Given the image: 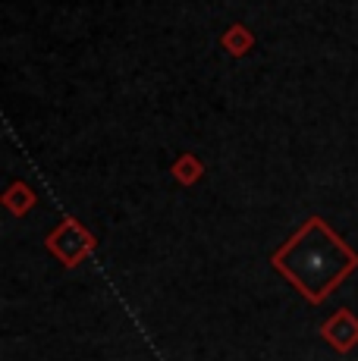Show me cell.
Returning a JSON list of instances; mask_svg holds the SVG:
<instances>
[]
</instances>
